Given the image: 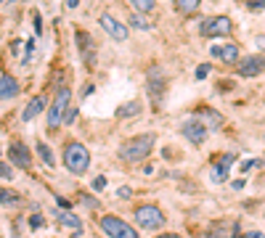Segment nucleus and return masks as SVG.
Listing matches in <instances>:
<instances>
[{
  "mask_svg": "<svg viewBox=\"0 0 265 238\" xmlns=\"http://www.w3.org/2000/svg\"><path fill=\"white\" fill-rule=\"evenodd\" d=\"M37 154H40V159H43L45 164H48V167H53V164H56V159H53V154H50V149L43 143V140L37 143Z\"/></svg>",
  "mask_w": 265,
  "mask_h": 238,
  "instance_id": "19",
  "label": "nucleus"
},
{
  "mask_svg": "<svg viewBox=\"0 0 265 238\" xmlns=\"http://www.w3.org/2000/svg\"><path fill=\"white\" fill-rule=\"evenodd\" d=\"M101 27H104V30L109 32V35L117 40V43H125V40H127V27L122 24V21H117L114 16L104 14V16H101Z\"/></svg>",
  "mask_w": 265,
  "mask_h": 238,
  "instance_id": "11",
  "label": "nucleus"
},
{
  "mask_svg": "<svg viewBox=\"0 0 265 238\" xmlns=\"http://www.w3.org/2000/svg\"><path fill=\"white\" fill-rule=\"evenodd\" d=\"M8 156H11V162H14L16 167H21V169H30V167H32L30 151H27V146L19 143V140H14V143L8 146Z\"/></svg>",
  "mask_w": 265,
  "mask_h": 238,
  "instance_id": "9",
  "label": "nucleus"
},
{
  "mask_svg": "<svg viewBox=\"0 0 265 238\" xmlns=\"http://www.w3.org/2000/svg\"><path fill=\"white\" fill-rule=\"evenodd\" d=\"M0 178H3V180H11V178H14V169H11L5 162H0Z\"/></svg>",
  "mask_w": 265,
  "mask_h": 238,
  "instance_id": "24",
  "label": "nucleus"
},
{
  "mask_svg": "<svg viewBox=\"0 0 265 238\" xmlns=\"http://www.w3.org/2000/svg\"><path fill=\"white\" fill-rule=\"evenodd\" d=\"M45 106H48V104H45V95H35V98H32L30 104H27V109H24V114H21V119H24V122L35 119V117L45 109Z\"/></svg>",
  "mask_w": 265,
  "mask_h": 238,
  "instance_id": "15",
  "label": "nucleus"
},
{
  "mask_svg": "<svg viewBox=\"0 0 265 238\" xmlns=\"http://www.w3.org/2000/svg\"><path fill=\"white\" fill-rule=\"evenodd\" d=\"M127 24H133L135 30H149V21H146L140 14H135V11H133L130 16H127Z\"/></svg>",
  "mask_w": 265,
  "mask_h": 238,
  "instance_id": "22",
  "label": "nucleus"
},
{
  "mask_svg": "<svg viewBox=\"0 0 265 238\" xmlns=\"http://www.w3.org/2000/svg\"><path fill=\"white\" fill-rule=\"evenodd\" d=\"M21 196L16 191H8V188H0V204H19Z\"/></svg>",
  "mask_w": 265,
  "mask_h": 238,
  "instance_id": "18",
  "label": "nucleus"
},
{
  "mask_svg": "<svg viewBox=\"0 0 265 238\" xmlns=\"http://www.w3.org/2000/svg\"><path fill=\"white\" fill-rule=\"evenodd\" d=\"M180 130H183V135L186 138L191 140V143L194 146H202L207 140V135H210V127H207V124H202L199 119H186L183 124H180Z\"/></svg>",
  "mask_w": 265,
  "mask_h": 238,
  "instance_id": "7",
  "label": "nucleus"
},
{
  "mask_svg": "<svg viewBox=\"0 0 265 238\" xmlns=\"http://www.w3.org/2000/svg\"><path fill=\"white\" fill-rule=\"evenodd\" d=\"M255 45H257L260 50H265V35H257V37H255Z\"/></svg>",
  "mask_w": 265,
  "mask_h": 238,
  "instance_id": "33",
  "label": "nucleus"
},
{
  "mask_svg": "<svg viewBox=\"0 0 265 238\" xmlns=\"http://www.w3.org/2000/svg\"><path fill=\"white\" fill-rule=\"evenodd\" d=\"M149 88H151V93H154V98H159L162 90H165V72H162L159 66H151L149 69Z\"/></svg>",
  "mask_w": 265,
  "mask_h": 238,
  "instance_id": "14",
  "label": "nucleus"
},
{
  "mask_svg": "<svg viewBox=\"0 0 265 238\" xmlns=\"http://www.w3.org/2000/svg\"><path fill=\"white\" fill-rule=\"evenodd\" d=\"M175 8L180 11V14H194V11L199 8V0H178Z\"/></svg>",
  "mask_w": 265,
  "mask_h": 238,
  "instance_id": "17",
  "label": "nucleus"
},
{
  "mask_svg": "<svg viewBox=\"0 0 265 238\" xmlns=\"http://www.w3.org/2000/svg\"><path fill=\"white\" fill-rule=\"evenodd\" d=\"M75 117H77V109H69V111H66V117H64V124H72V122H75Z\"/></svg>",
  "mask_w": 265,
  "mask_h": 238,
  "instance_id": "30",
  "label": "nucleus"
},
{
  "mask_svg": "<svg viewBox=\"0 0 265 238\" xmlns=\"http://www.w3.org/2000/svg\"><path fill=\"white\" fill-rule=\"evenodd\" d=\"M133 11L135 14H149V11H154V3H151V0H133Z\"/></svg>",
  "mask_w": 265,
  "mask_h": 238,
  "instance_id": "21",
  "label": "nucleus"
},
{
  "mask_svg": "<svg viewBox=\"0 0 265 238\" xmlns=\"http://www.w3.org/2000/svg\"><path fill=\"white\" fill-rule=\"evenodd\" d=\"M154 140H156V135H154V133H149V135H138V138L125 140V143H122V149H120L122 162L133 164V162H140V159H146V156H149V151H151V146H154Z\"/></svg>",
  "mask_w": 265,
  "mask_h": 238,
  "instance_id": "1",
  "label": "nucleus"
},
{
  "mask_svg": "<svg viewBox=\"0 0 265 238\" xmlns=\"http://www.w3.org/2000/svg\"><path fill=\"white\" fill-rule=\"evenodd\" d=\"M263 69H265L263 56H247V59L239 61V74L241 77H257V74H263Z\"/></svg>",
  "mask_w": 265,
  "mask_h": 238,
  "instance_id": "8",
  "label": "nucleus"
},
{
  "mask_svg": "<svg viewBox=\"0 0 265 238\" xmlns=\"http://www.w3.org/2000/svg\"><path fill=\"white\" fill-rule=\"evenodd\" d=\"M156 238H180V236H175V233H167V236H156Z\"/></svg>",
  "mask_w": 265,
  "mask_h": 238,
  "instance_id": "35",
  "label": "nucleus"
},
{
  "mask_svg": "<svg viewBox=\"0 0 265 238\" xmlns=\"http://www.w3.org/2000/svg\"><path fill=\"white\" fill-rule=\"evenodd\" d=\"M64 164H66V169H69V172L82 175V172L88 169V164H90L88 149H85L82 143H77V140L66 143V149H64Z\"/></svg>",
  "mask_w": 265,
  "mask_h": 238,
  "instance_id": "2",
  "label": "nucleus"
},
{
  "mask_svg": "<svg viewBox=\"0 0 265 238\" xmlns=\"http://www.w3.org/2000/svg\"><path fill=\"white\" fill-rule=\"evenodd\" d=\"M210 53L218 56L225 64H234V61L239 59V48H236V45H210Z\"/></svg>",
  "mask_w": 265,
  "mask_h": 238,
  "instance_id": "12",
  "label": "nucleus"
},
{
  "mask_svg": "<svg viewBox=\"0 0 265 238\" xmlns=\"http://www.w3.org/2000/svg\"><path fill=\"white\" fill-rule=\"evenodd\" d=\"M210 74V64H199V69H196V79H204Z\"/></svg>",
  "mask_w": 265,
  "mask_h": 238,
  "instance_id": "26",
  "label": "nucleus"
},
{
  "mask_svg": "<svg viewBox=\"0 0 265 238\" xmlns=\"http://www.w3.org/2000/svg\"><path fill=\"white\" fill-rule=\"evenodd\" d=\"M106 188V178H95L93 180V191H104Z\"/></svg>",
  "mask_w": 265,
  "mask_h": 238,
  "instance_id": "28",
  "label": "nucleus"
},
{
  "mask_svg": "<svg viewBox=\"0 0 265 238\" xmlns=\"http://www.w3.org/2000/svg\"><path fill=\"white\" fill-rule=\"evenodd\" d=\"M117 196H120V198H130V196H133V191L127 188V185H122V188L117 191Z\"/></svg>",
  "mask_w": 265,
  "mask_h": 238,
  "instance_id": "29",
  "label": "nucleus"
},
{
  "mask_svg": "<svg viewBox=\"0 0 265 238\" xmlns=\"http://www.w3.org/2000/svg\"><path fill=\"white\" fill-rule=\"evenodd\" d=\"M138 109H140V104H138V101H130V104H127V106H122V109L120 111H117V117H133V114H138Z\"/></svg>",
  "mask_w": 265,
  "mask_h": 238,
  "instance_id": "23",
  "label": "nucleus"
},
{
  "mask_svg": "<svg viewBox=\"0 0 265 238\" xmlns=\"http://www.w3.org/2000/svg\"><path fill=\"white\" fill-rule=\"evenodd\" d=\"M56 220H59L64 228H82V220L72 212H56Z\"/></svg>",
  "mask_w": 265,
  "mask_h": 238,
  "instance_id": "16",
  "label": "nucleus"
},
{
  "mask_svg": "<svg viewBox=\"0 0 265 238\" xmlns=\"http://www.w3.org/2000/svg\"><path fill=\"white\" fill-rule=\"evenodd\" d=\"M98 225H101V230H104L109 238H140L138 233H135L133 225H127L125 220H120V217H111V214L101 217Z\"/></svg>",
  "mask_w": 265,
  "mask_h": 238,
  "instance_id": "3",
  "label": "nucleus"
},
{
  "mask_svg": "<svg viewBox=\"0 0 265 238\" xmlns=\"http://www.w3.org/2000/svg\"><path fill=\"white\" fill-rule=\"evenodd\" d=\"M247 5H249L252 11H263V8H265V0H249Z\"/></svg>",
  "mask_w": 265,
  "mask_h": 238,
  "instance_id": "27",
  "label": "nucleus"
},
{
  "mask_svg": "<svg viewBox=\"0 0 265 238\" xmlns=\"http://www.w3.org/2000/svg\"><path fill=\"white\" fill-rule=\"evenodd\" d=\"M135 223L143 230H156V228L165 225V214H162L159 207H154V204H143V207L135 209Z\"/></svg>",
  "mask_w": 265,
  "mask_h": 238,
  "instance_id": "5",
  "label": "nucleus"
},
{
  "mask_svg": "<svg viewBox=\"0 0 265 238\" xmlns=\"http://www.w3.org/2000/svg\"><path fill=\"white\" fill-rule=\"evenodd\" d=\"M69 98H72L69 88H59V90H56V98H53L50 111H48V130H50V133L64 122V109H69Z\"/></svg>",
  "mask_w": 265,
  "mask_h": 238,
  "instance_id": "4",
  "label": "nucleus"
},
{
  "mask_svg": "<svg viewBox=\"0 0 265 238\" xmlns=\"http://www.w3.org/2000/svg\"><path fill=\"white\" fill-rule=\"evenodd\" d=\"M234 159H236V154L228 151V154H223L215 164H212V172H210L212 183H223V180L228 178V169H231V164H234Z\"/></svg>",
  "mask_w": 265,
  "mask_h": 238,
  "instance_id": "10",
  "label": "nucleus"
},
{
  "mask_svg": "<svg viewBox=\"0 0 265 238\" xmlns=\"http://www.w3.org/2000/svg\"><path fill=\"white\" fill-rule=\"evenodd\" d=\"M16 95H19V82L11 74H3L0 77V101H11Z\"/></svg>",
  "mask_w": 265,
  "mask_h": 238,
  "instance_id": "13",
  "label": "nucleus"
},
{
  "mask_svg": "<svg viewBox=\"0 0 265 238\" xmlns=\"http://www.w3.org/2000/svg\"><path fill=\"white\" fill-rule=\"evenodd\" d=\"M82 204H85V207H98V201H95V198H90V196H82Z\"/></svg>",
  "mask_w": 265,
  "mask_h": 238,
  "instance_id": "32",
  "label": "nucleus"
},
{
  "mask_svg": "<svg viewBox=\"0 0 265 238\" xmlns=\"http://www.w3.org/2000/svg\"><path fill=\"white\" fill-rule=\"evenodd\" d=\"M30 225H32V228H43V225H45V220L40 217V214H32V217H30Z\"/></svg>",
  "mask_w": 265,
  "mask_h": 238,
  "instance_id": "25",
  "label": "nucleus"
},
{
  "mask_svg": "<svg viewBox=\"0 0 265 238\" xmlns=\"http://www.w3.org/2000/svg\"><path fill=\"white\" fill-rule=\"evenodd\" d=\"M199 114H202V117H207V122H210V127H220V124H223V117H220V114H215V111H212V109H202Z\"/></svg>",
  "mask_w": 265,
  "mask_h": 238,
  "instance_id": "20",
  "label": "nucleus"
},
{
  "mask_svg": "<svg viewBox=\"0 0 265 238\" xmlns=\"http://www.w3.org/2000/svg\"><path fill=\"white\" fill-rule=\"evenodd\" d=\"M257 164H260V162H255V159H249V162H244V164H241V172H249L252 167H257Z\"/></svg>",
  "mask_w": 265,
  "mask_h": 238,
  "instance_id": "31",
  "label": "nucleus"
},
{
  "mask_svg": "<svg viewBox=\"0 0 265 238\" xmlns=\"http://www.w3.org/2000/svg\"><path fill=\"white\" fill-rule=\"evenodd\" d=\"M231 30H234V24L228 16H212V19H204L199 24V32L204 37H225L231 35Z\"/></svg>",
  "mask_w": 265,
  "mask_h": 238,
  "instance_id": "6",
  "label": "nucleus"
},
{
  "mask_svg": "<svg viewBox=\"0 0 265 238\" xmlns=\"http://www.w3.org/2000/svg\"><path fill=\"white\" fill-rule=\"evenodd\" d=\"M244 238H265V236L260 233V230H249V233H247Z\"/></svg>",
  "mask_w": 265,
  "mask_h": 238,
  "instance_id": "34",
  "label": "nucleus"
}]
</instances>
